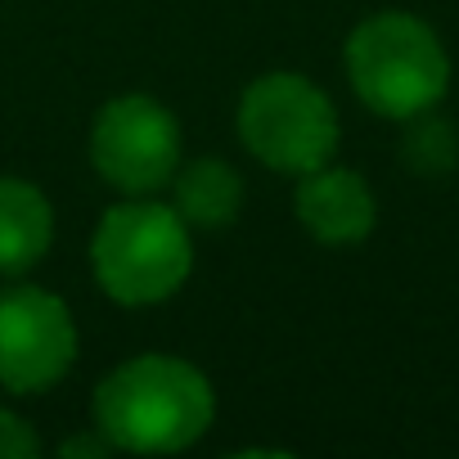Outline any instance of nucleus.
<instances>
[{"instance_id":"obj_9","label":"nucleus","mask_w":459,"mask_h":459,"mask_svg":"<svg viewBox=\"0 0 459 459\" xmlns=\"http://www.w3.org/2000/svg\"><path fill=\"white\" fill-rule=\"evenodd\" d=\"M244 207V180L221 158H198L176 176V212L198 230L230 225Z\"/></svg>"},{"instance_id":"obj_10","label":"nucleus","mask_w":459,"mask_h":459,"mask_svg":"<svg viewBox=\"0 0 459 459\" xmlns=\"http://www.w3.org/2000/svg\"><path fill=\"white\" fill-rule=\"evenodd\" d=\"M405 158H410V162H414V167H419L423 176H432V171L450 167V158H455V140H450V126H441V122H428V126L410 131Z\"/></svg>"},{"instance_id":"obj_5","label":"nucleus","mask_w":459,"mask_h":459,"mask_svg":"<svg viewBox=\"0 0 459 459\" xmlns=\"http://www.w3.org/2000/svg\"><path fill=\"white\" fill-rule=\"evenodd\" d=\"M95 171L122 194H153L176 180L180 122L149 95H122L100 108L91 131Z\"/></svg>"},{"instance_id":"obj_1","label":"nucleus","mask_w":459,"mask_h":459,"mask_svg":"<svg viewBox=\"0 0 459 459\" xmlns=\"http://www.w3.org/2000/svg\"><path fill=\"white\" fill-rule=\"evenodd\" d=\"M207 378L176 356H135L117 365L95 392V428L135 455H167L194 446L212 423Z\"/></svg>"},{"instance_id":"obj_6","label":"nucleus","mask_w":459,"mask_h":459,"mask_svg":"<svg viewBox=\"0 0 459 459\" xmlns=\"http://www.w3.org/2000/svg\"><path fill=\"white\" fill-rule=\"evenodd\" d=\"M77 360V325L68 307L37 289L14 284L0 293V387L46 392Z\"/></svg>"},{"instance_id":"obj_12","label":"nucleus","mask_w":459,"mask_h":459,"mask_svg":"<svg viewBox=\"0 0 459 459\" xmlns=\"http://www.w3.org/2000/svg\"><path fill=\"white\" fill-rule=\"evenodd\" d=\"M108 450H113V441H108L104 432H100V437H68V441L59 446V455H68V459H73V455H108Z\"/></svg>"},{"instance_id":"obj_8","label":"nucleus","mask_w":459,"mask_h":459,"mask_svg":"<svg viewBox=\"0 0 459 459\" xmlns=\"http://www.w3.org/2000/svg\"><path fill=\"white\" fill-rule=\"evenodd\" d=\"M55 239V212L46 194L19 176H0V275L32 271Z\"/></svg>"},{"instance_id":"obj_2","label":"nucleus","mask_w":459,"mask_h":459,"mask_svg":"<svg viewBox=\"0 0 459 459\" xmlns=\"http://www.w3.org/2000/svg\"><path fill=\"white\" fill-rule=\"evenodd\" d=\"M347 77L365 108L405 122L437 108L450 86V59L423 19L387 10L347 37Z\"/></svg>"},{"instance_id":"obj_4","label":"nucleus","mask_w":459,"mask_h":459,"mask_svg":"<svg viewBox=\"0 0 459 459\" xmlns=\"http://www.w3.org/2000/svg\"><path fill=\"white\" fill-rule=\"evenodd\" d=\"M239 135L244 149L271 171L307 176L333 158L338 113L316 82L298 73H271L244 91Z\"/></svg>"},{"instance_id":"obj_11","label":"nucleus","mask_w":459,"mask_h":459,"mask_svg":"<svg viewBox=\"0 0 459 459\" xmlns=\"http://www.w3.org/2000/svg\"><path fill=\"white\" fill-rule=\"evenodd\" d=\"M37 450H41L37 432H32L19 414L0 410V459H28V455H37Z\"/></svg>"},{"instance_id":"obj_3","label":"nucleus","mask_w":459,"mask_h":459,"mask_svg":"<svg viewBox=\"0 0 459 459\" xmlns=\"http://www.w3.org/2000/svg\"><path fill=\"white\" fill-rule=\"evenodd\" d=\"M91 266L100 289L122 307H149L171 298L194 266L189 230L176 207L122 203L108 207L91 239Z\"/></svg>"},{"instance_id":"obj_7","label":"nucleus","mask_w":459,"mask_h":459,"mask_svg":"<svg viewBox=\"0 0 459 459\" xmlns=\"http://www.w3.org/2000/svg\"><path fill=\"white\" fill-rule=\"evenodd\" d=\"M298 216L311 235L329 248H351L360 239H369V230L378 221L374 194L369 185L347 171V167H316L302 176L298 185Z\"/></svg>"}]
</instances>
